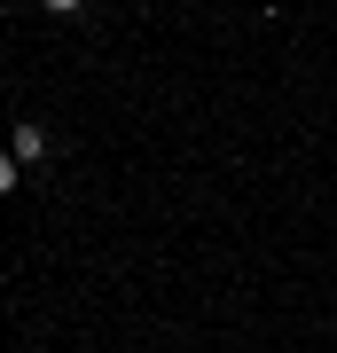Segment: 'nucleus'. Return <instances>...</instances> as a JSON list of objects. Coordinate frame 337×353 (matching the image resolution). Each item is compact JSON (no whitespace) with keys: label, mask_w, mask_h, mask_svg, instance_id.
Returning <instances> with one entry per match:
<instances>
[{"label":"nucleus","mask_w":337,"mask_h":353,"mask_svg":"<svg viewBox=\"0 0 337 353\" xmlns=\"http://www.w3.org/2000/svg\"><path fill=\"white\" fill-rule=\"evenodd\" d=\"M39 8H55V16H71V8H87V0H39Z\"/></svg>","instance_id":"3"},{"label":"nucleus","mask_w":337,"mask_h":353,"mask_svg":"<svg viewBox=\"0 0 337 353\" xmlns=\"http://www.w3.org/2000/svg\"><path fill=\"white\" fill-rule=\"evenodd\" d=\"M16 181H24V165H16L8 150H0V196H8V189H16Z\"/></svg>","instance_id":"2"},{"label":"nucleus","mask_w":337,"mask_h":353,"mask_svg":"<svg viewBox=\"0 0 337 353\" xmlns=\"http://www.w3.org/2000/svg\"><path fill=\"white\" fill-rule=\"evenodd\" d=\"M8 157H16V165H39V157H48V126L16 118V134H8Z\"/></svg>","instance_id":"1"}]
</instances>
